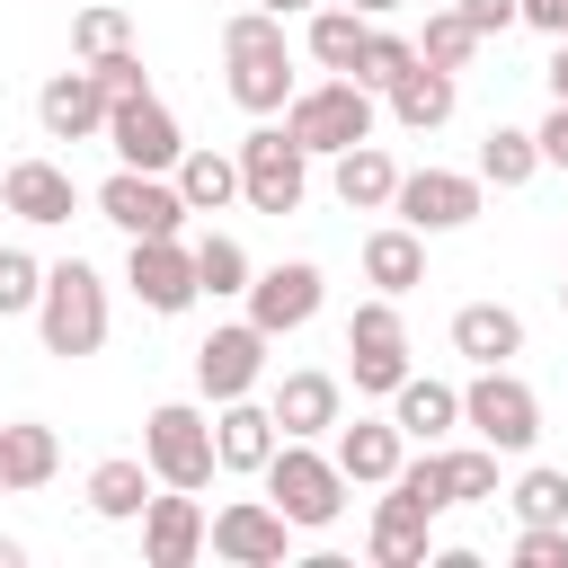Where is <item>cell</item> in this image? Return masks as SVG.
Instances as JSON below:
<instances>
[{
    "mask_svg": "<svg viewBox=\"0 0 568 568\" xmlns=\"http://www.w3.org/2000/svg\"><path fill=\"white\" fill-rule=\"evenodd\" d=\"M222 89H231V106L240 115H284V98L302 89L293 80V44H284V18H266V9H231L222 18Z\"/></svg>",
    "mask_w": 568,
    "mask_h": 568,
    "instance_id": "1",
    "label": "cell"
},
{
    "mask_svg": "<svg viewBox=\"0 0 568 568\" xmlns=\"http://www.w3.org/2000/svg\"><path fill=\"white\" fill-rule=\"evenodd\" d=\"M106 275L89 266V257H62V266H44V293H36V337H44V355H62V364H80V355H98L106 346Z\"/></svg>",
    "mask_w": 568,
    "mask_h": 568,
    "instance_id": "2",
    "label": "cell"
},
{
    "mask_svg": "<svg viewBox=\"0 0 568 568\" xmlns=\"http://www.w3.org/2000/svg\"><path fill=\"white\" fill-rule=\"evenodd\" d=\"M257 488H266V506H275L293 532H328V524L346 515V470H337L311 435H284V444L266 453Z\"/></svg>",
    "mask_w": 568,
    "mask_h": 568,
    "instance_id": "3",
    "label": "cell"
},
{
    "mask_svg": "<svg viewBox=\"0 0 568 568\" xmlns=\"http://www.w3.org/2000/svg\"><path fill=\"white\" fill-rule=\"evenodd\" d=\"M311 160H337L346 142H373V124H382V106H373V89L364 80H346V71H328V80H311V89H293L284 98V115H275Z\"/></svg>",
    "mask_w": 568,
    "mask_h": 568,
    "instance_id": "4",
    "label": "cell"
},
{
    "mask_svg": "<svg viewBox=\"0 0 568 568\" xmlns=\"http://www.w3.org/2000/svg\"><path fill=\"white\" fill-rule=\"evenodd\" d=\"M231 160H240V204H248V213H275V222L302 213V195H311V151H302L275 115H257Z\"/></svg>",
    "mask_w": 568,
    "mask_h": 568,
    "instance_id": "5",
    "label": "cell"
},
{
    "mask_svg": "<svg viewBox=\"0 0 568 568\" xmlns=\"http://www.w3.org/2000/svg\"><path fill=\"white\" fill-rule=\"evenodd\" d=\"M462 426H470L479 444H497V453H532V435H541V390H532L515 364H470V382H462Z\"/></svg>",
    "mask_w": 568,
    "mask_h": 568,
    "instance_id": "6",
    "label": "cell"
},
{
    "mask_svg": "<svg viewBox=\"0 0 568 568\" xmlns=\"http://www.w3.org/2000/svg\"><path fill=\"white\" fill-rule=\"evenodd\" d=\"M142 462H151V479L160 488H213L222 479V462H213V417L195 408V399H160L151 417H142Z\"/></svg>",
    "mask_w": 568,
    "mask_h": 568,
    "instance_id": "7",
    "label": "cell"
},
{
    "mask_svg": "<svg viewBox=\"0 0 568 568\" xmlns=\"http://www.w3.org/2000/svg\"><path fill=\"white\" fill-rule=\"evenodd\" d=\"M479 204H488L479 169H399V186H390V222H408V231H426V240L470 231Z\"/></svg>",
    "mask_w": 568,
    "mask_h": 568,
    "instance_id": "8",
    "label": "cell"
},
{
    "mask_svg": "<svg viewBox=\"0 0 568 568\" xmlns=\"http://www.w3.org/2000/svg\"><path fill=\"white\" fill-rule=\"evenodd\" d=\"M124 293H133L151 320L195 311L204 293H195V248H186V231H169V240H133V248H124Z\"/></svg>",
    "mask_w": 568,
    "mask_h": 568,
    "instance_id": "9",
    "label": "cell"
},
{
    "mask_svg": "<svg viewBox=\"0 0 568 568\" xmlns=\"http://www.w3.org/2000/svg\"><path fill=\"white\" fill-rule=\"evenodd\" d=\"M106 151H115V169H178V151H186V133H178V115L142 89V98H106V133H98Z\"/></svg>",
    "mask_w": 568,
    "mask_h": 568,
    "instance_id": "10",
    "label": "cell"
},
{
    "mask_svg": "<svg viewBox=\"0 0 568 568\" xmlns=\"http://www.w3.org/2000/svg\"><path fill=\"white\" fill-rule=\"evenodd\" d=\"M98 213H106L124 240H169V231H186V195H178V178H160V169H115V178L98 186Z\"/></svg>",
    "mask_w": 568,
    "mask_h": 568,
    "instance_id": "11",
    "label": "cell"
},
{
    "mask_svg": "<svg viewBox=\"0 0 568 568\" xmlns=\"http://www.w3.org/2000/svg\"><path fill=\"white\" fill-rule=\"evenodd\" d=\"M240 302H248V320H257L266 337H293V328H311V320H320V302H328V275H320L311 257H284V266H257Z\"/></svg>",
    "mask_w": 568,
    "mask_h": 568,
    "instance_id": "12",
    "label": "cell"
},
{
    "mask_svg": "<svg viewBox=\"0 0 568 568\" xmlns=\"http://www.w3.org/2000/svg\"><path fill=\"white\" fill-rule=\"evenodd\" d=\"M204 550H213V559H231V568H284L293 524H284L266 497H231L222 515H204Z\"/></svg>",
    "mask_w": 568,
    "mask_h": 568,
    "instance_id": "13",
    "label": "cell"
},
{
    "mask_svg": "<svg viewBox=\"0 0 568 568\" xmlns=\"http://www.w3.org/2000/svg\"><path fill=\"white\" fill-rule=\"evenodd\" d=\"M266 346H275V337H266L257 320H222V328L195 346V390H204L213 408L240 399V390H257V382H266Z\"/></svg>",
    "mask_w": 568,
    "mask_h": 568,
    "instance_id": "14",
    "label": "cell"
},
{
    "mask_svg": "<svg viewBox=\"0 0 568 568\" xmlns=\"http://www.w3.org/2000/svg\"><path fill=\"white\" fill-rule=\"evenodd\" d=\"M36 124H44V142H98V133H106V89H98V71H89V62L53 71V80L36 89Z\"/></svg>",
    "mask_w": 568,
    "mask_h": 568,
    "instance_id": "15",
    "label": "cell"
},
{
    "mask_svg": "<svg viewBox=\"0 0 568 568\" xmlns=\"http://www.w3.org/2000/svg\"><path fill=\"white\" fill-rule=\"evenodd\" d=\"M275 444H284V426H275V408H266L257 390H240V399L213 408V462H222L231 479H257Z\"/></svg>",
    "mask_w": 568,
    "mask_h": 568,
    "instance_id": "16",
    "label": "cell"
},
{
    "mask_svg": "<svg viewBox=\"0 0 568 568\" xmlns=\"http://www.w3.org/2000/svg\"><path fill=\"white\" fill-rule=\"evenodd\" d=\"M195 559H204L195 488H151V506H142V568H195Z\"/></svg>",
    "mask_w": 568,
    "mask_h": 568,
    "instance_id": "17",
    "label": "cell"
},
{
    "mask_svg": "<svg viewBox=\"0 0 568 568\" xmlns=\"http://www.w3.org/2000/svg\"><path fill=\"white\" fill-rule=\"evenodd\" d=\"M0 204H9L18 222L53 231V222H71V213H80V186H71V169H62V160H9V169H0Z\"/></svg>",
    "mask_w": 568,
    "mask_h": 568,
    "instance_id": "18",
    "label": "cell"
},
{
    "mask_svg": "<svg viewBox=\"0 0 568 568\" xmlns=\"http://www.w3.org/2000/svg\"><path fill=\"white\" fill-rule=\"evenodd\" d=\"M364 559H373V568H426V559H435V515L408 506L399 488H382V506H373V524H364Z\"/></svg>",
    "mask_w": 568,
    "mask_h": 568,
    "instance_id": "19",
    "label": "cell"
},
{
    "mask_svg": "<svg viewBox=\"0 0 568 568\" xmlns=\"http://www.w3.org/2000/svg\"><path fill=\"white\" fill-rule=\"evenodd\" d=\"M328 435H337V444H328V462L346 470V488H382V479L399 470V453H408V435H399L390 417H355V426L337 417Z\"/></svg>",
    "mask_w": 568,
    "mask_h": 568,
    "instance_id": "20",
    "label": "cell"
},
{
    "mask_svg": "<svg viewBox=\"0 0 568 568\" xmlns=\"http://www.w3.org/2000/svg\"><path fill=\"white\" fill-rule=\"evenodd\" d=\"M266 408H275L284 435H311V444H320V435L346 417V390H337V373H311V364H302V373H284V382L266 390Z\"/></svg>",
    "mask_w": 568,
    "mask_h": 568,
    "instance_id": "21",
    "label": "cell"
},
{
    "mask_svg": "<svg viewBox=\"0 0 568 568\" xmlns=\"http://www.w3.org/2000/svg\"><path fill=\"white\" fill-rule=\"evenodd\" d=\"M390 124H408V133H435V124H453V106H462V71H435V62H408L390 89Z\"/></svg>",
    "mask_w": 568,
    "mask_h": 568,
    "instance_id": "22",
    "label": "cell"
},
{
    "mask_svg": "<svg viewBox=\"0 0 568 568\" xmlns=\"http://www.w3.org/2000/svg\"><path fill=\"white\" fill-rule=\"evenodd\" d=\"M390 186H399V160H390L382 142H346V151L328 160V195H337L346 213H390Z\"/></svg>",
    "mask_w": 568,
    "mask_h": 568,
    "instance_id": "23",
    "label": "cell"
},
{
    "mask_svg": "<svg viewBox=\"0 0 568 568\" xmlns=\"http://www.w3.org/2000/svg\"><path fill=\"white\" fill-rule=\"evenodd\" d=\"M390 426L408 435V444H444L453 426H462V390L453 382H435V373H417L408 364V382L390 390Z\"/></svg>",
    "mask_w": 568,
    "mask_h": 568,
    "instance_id": "24",
    "label": "cell"
},
{
    "mask_svg": "<svg viewBox=\"0 0 568 568\" xmlns=\"http://www.w3.org/2000/svg\"><path fill=\"white\" fill-rule=\"evenodd\" d=\"M53 470H62V435H53L44 417H9V426H0V497L44 488Z\"/></svg>",
    "mask_w": 568,
    "mask_h": 568,
    "instance_id": "25",
    "label": "cell"
},
{
    "mask_svg": "<svg viewBox=\"0 0 568 568\" xmlns=\"http://www.w3.org/2000/svg\"><path fill=\"white\" fill-rule=\"evenodd\" d=\"M364 284L373 293H417L426 284V231H408V222H382V231H364Z\"/></svg>",
    "mask_w": 568,
    "mask_h": 568,
    "instance_id": "26",
    "label": "cell"
},
{
    "mask_svg": "<svg viewBox=\"0 0 568 568\" xmlns=\"http://www.w3.org/2000/svg\"><path fill=\"white\" fill-rule=\"evenodd\" d=\"M453 355H470V364H515V355H524V311H506V302H462V311H453Z\"/></svg>",
    "mask_w": 568,
    "mask_h": 568,
    "instance_id": "27",
    "label": "cell"
},
{
    "mask_svg": "<svg viewBox=\"0 0 568 568\" xmlns=\"http://www.w3.org/2000/svg\"><path fill=\"white\" fill-rule=\"evenodd\" d=\"M151 462L142 453H106L98 470H89V515L98 524H142V506H151Z\"/></svg>",
    "mask_w": 568,
    "mask_h": 568,
    "instance_id": "28",
    "label": "cell"
},
{
    "mask_svg": "<svg viewBox=\"0 0 568 568\" xmlns=\"http://www.w3.org/2000/svg\"><path fill=\"white\" fill-rule=\"evenodd\" d=\"M169 178H178L186 213H222V204H240V160H231V151H213V142H204V151H178V169H169Z\"/></svg>",
    "mask_w": 568,
    "mask_h": 568,
    "instance_id": "29",
    "label": "cell"
},
{
    "mask_svg": "<svg viewBox=\"0 0 568 568\" xmlns=\"http://www.w3.org/2000/svg\"><path fill=\"white\" fill-rule=\"evenodd\" d=\"M364 27H373V18H355L346 0H320V9H311V27H302V44H311V62H320V71H355Z\"/></svg>",
    "mask_w": 568,
    "mask_h": 568,
    "instance_id": "30",
    "label": "cell"
},
{
    "mask_svg": "<svg viewBox=\"0 0 568 568\" xmlns=\"http://www.w3.org/2000/svg\"><path fill=\"white\" fill-rule=\"evenodd\" d=\"M541 178V142L524 133V124H488V142H479V186H532Z\"/></svg>",
    "mask_w": 568,
    "mask_h": 568,
    "instance_id": "31",
    "label": "cell"
},
{
    "mask_svg": "<svg viewBox=\"0 0 568 568\" xmlns=\"http://www.w3.org/2000/svg\"><path fill=\"white\" fill-rule=\"evenodd\" d=\"M186 248H195V293H213V302L248 293V275H257V266H248V248H240L231 231H195Z\"/></svg>",
    "mask_w": 568,
    "mask_h": 568,
    "instance_id": "32",
    "label": "cell"
},
{
    "mask_svg": "<svg viewBox=\"0 0 568 568\" xmlns=\"http://www.w3.org/2000/svg\"><path fill=\"white\" fill-rule=\"evenodd\" d=\"M346 355H408V320H399L390 293H373V302L346 311Z\"/></svg>",
    "mask_w": 568,
    "mask_h": 568,
    "instance_id": "33",
    "label": "cell"
},
{
    "mask_svg": "<svg viewBox=\"0 0 568 568\" xmlns=\"http://www.w3.org/2000/svg\"><path fill=\"white\" fill-rule=\"evenodd\" d=\"M408 62H417V36H399V27H382V18H373V27H364V53H355V71H346V80H364V89L382 98Z\"/></svg>",
    "mask_w": 568,
    "mask_h": 568,
    "instance_id": "34",
    "label": "cell"
},
{
    "mask_svg": "<svg viewBox=\"0 0 568 568\" xmlns=\"http://www.w3.org/2000/svg\"><path fill=\"white\" fill-rule=\"evenodd\" d=\"M497 462H506V453L479 444V435L453 444V453H444V488H453V506H488V497H497Z\"/></svg>",
    "mask_w": 568,
    "mask_h": 568,
    "instance_id": "35",
    "label": "cell"
},
{
    "mask_svg": "<svg viewBox=\"0 0 568 568\" xmlns=\"http://www.w3.org/2000/svg\"><path fill=\"white\" fill-rule=\"evenodd\" d=\"M470 53H479V27H470L462 9H435V18L417 27V62H435V71H470Z\"/></svg>",
    "mask_w": 568,
    "mask_h": 568,
    "instance_id": "36",
    "label": "cell"
},
{
    "mask_svg": "<svg viewBox=\"0 0 568 568\" xmlns=\"http://www.w3.org/2000/svg\"><path fill=\"white\" fill-rule=\"evenodd\" d=\"M506 506H515V524H568V470L532 462V470L506 488Z\"/></svg>",
    "mask_w": 568,
    "mask_h": 568,
    "instance_id": "37",
    "label": "cell"
},
{
    "mask_svg": "<svg viewBox=\"0 0 568 568\" xmlns=\"http://www.w3.org/2000/svg\"><path fill=\"white\" fill-rule=\"evenodd\" d=\"M115 44H133V18H124L115 0H98V9L71 18V53H80V62H98V53H115Z\"/></svg>",
    "mask_w": 568,
    "mask_h": 568,
    "instance_id": "38",
    "label": "cell"
},
{
    "mask_svg": "<svg viewBox=\"0 0 568 568\" xmlns=\"http://www.w3.org/2000/svg\"><path fill=\"white\" fill-rule=\"evenodd\" d=\"M36 293H44V257L0 248V320H36Z\"/></svg>",
    "mask_w": 568,
    "mask_h": 568,
    "instance_id": "39",
    "label": "cell"
},
{
    "mask_svg": "<svg viewBox=\"0 0 568 568\" xmlns=\"http://www.w3.org/2000/svg\"><path fill=\"white\" fill-rule=\"evenodd\" d=\"M515 568H568V524H515Z\"/></svg>",
    "mask_w": 568,
    "mask_h": 568,
    "instance_id": "40",
    "label": "cell"
},
{
    "mask_svg": "<svg viewBox=\"0 0 568 568\" xmlns=\"http://www.w3.org/2000/svg\"><path fill=\"white\" fill-rule=\"evenodd\" d=\"M89 71H98V89H106V98H142V89H151V71H142V53H133V44H115V53H98Z\"/></svg>",
    "mask_w": 568,
    "mask_h": 568,
    "instance_id": "41",
    "label": "cell"
},
{
    "mask_svg": "<svg viewBox=\"0 0 568 568\" xmlns=\"http://www.w3.org/2000/svg\"><path fill=\"white\" fill-rule=\"evenodd\" d=\"M532 142H541V169H568V98H550V115L532 124Z\"/></svg>",
    "mask_w": 568,
    "mask_h": 568,
    "instance_id": "42",
    "label": "cell"
},
{
    "mask_svg": "<svg viewBox=\"0 0 568 568\" xmlns=\"http://www.w3.org/2000/svg\"><path fill=\"white\" fill-rule=\"evenodd\" d=\"M453 9H462V18H470V27H479V44H488V36H506V27H515V0H453Z\"/></svg>",
    "mask_w": 568,
    "mask_h": 568,
    "instance_id": "43",
    "label": "cell"
},
{
    "mask_svg": "<svg viewBox=\"0 0 568 568\" xmlns=\"http://www.w3.org/2000/svg\"><path fill=\"white\" fill-rule=\"evenodd\" d=\"M515 27H541V36H568V0H515Z\"/></svg>",
    "mask_w": 568,
    "mask_h": 568,
    "instance_id": "44",
    "label": "cell"
},
{
    "mask_svg": "<svg viewBox=\"0 0 568 568\" xmlns=\"http://www.w3.org/2000/svg\"><path fill=\"white\" fill-rule=\"evenodd\" d=\"M541 80H550V98H568V36H550V71Z\"/></svg>",
    "mask_w": 568,
    "mask_h": 568,
    "instance_id": "45",
    "label": "cell"
},
{
    "mask_svg": "<svg viewBox=\"0 0 568 568\" xmlns=\"http://www.w3.org/2000/svg\"><path fill=\"white\" fill-rule=\"evenodd\" d=\"M248 9H266V18H311L320 0H248Z\"/></svg>",
    "mask_w": 568,
    "mask_h": 568,
    "instance_id": "46",
    "label": "cell"
},
{
    "mask_svg": "<svg viewBox=\"0 0 568 568\" xmlns=\"http://www.w3.org/2000/svg\"><path fill=\"white\" fill-rule=\"evenodd\" d=\"M0 568H27V541H9V532H0Z\"/></svg>",
    "mask_w": 568,
    "mask_h": 568,
    "instance_id": "47",
    "label": "cell"
},
{
    "mask_svg": "<svg viewBox=\"0 0 568 568\" xmlns=\"http://www.w3.org/2000/svg\"><path fill=\"white\" fill-rule=\"evenodd\" d=\"M346 9H355V18H390L399 0H346Z\"/></svg>",
    "mask_w": 568,
    "mask_h": 568,
    "instance_id": "48",
    "label": "cell"
},
{
    "mask_svg": "<svg viewBox=\"0 0 568 568\" xmlns=\"http://www.w3.org/2000/svg\"><path fill=\"white\" fill-rule=\"evenodd\" d=\"M559 311H568V275H559Z\"/></svg>",
    "mask_w": 568,
    "mask_h": 568,
    "instance_id": "49",
    "label": "cell"
}]
</instances>
